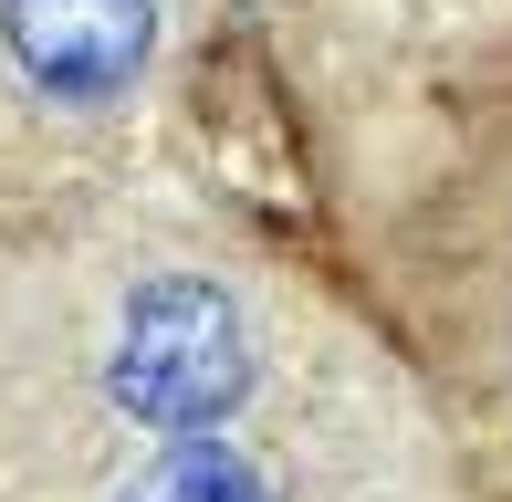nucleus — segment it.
<instances>
[{
	"instance_id": "1",
	"label": "nucleus",
	"mask_w": 512,
	"mask_h": 502,
	"mask_svg": "<svg viewBox=\"0 0 512 502\" xmlns=\"http://www.w3.org/2000/svg\"><path fill=\"white\" fill-rule=\"evenodd\" d=\"M189 0H0V95L21 126H105L147 95Z\"/></svg>"
}]
</instances>
